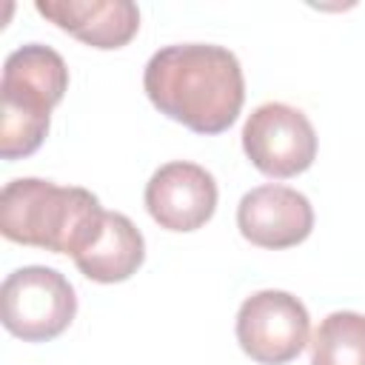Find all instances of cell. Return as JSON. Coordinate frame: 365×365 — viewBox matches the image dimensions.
I'll list each match as a JSON object with an SVG mask.
<instances>
[{"mask_svg": "<svg viewBox=\"0 0 365 365\" xmlns=\"http://www.w3.org/2000/svg\"><path fill=\"white\" fill-rule=\"evenodd\" d=\"M77 314L74 285L54 268L23 265L3 279L0 319L23 342H48L60 336Z\"/></svg>", "mask_w": 365, "mask_h": 365, "instance_id": "cell-4", "label": "cell"}, {"mask_svg": "<svg viewBox=\"0 0 365 365\" xmlns=\"http://www.w3.org/2000/svg\"><path fill=\"white\" fill-rule=\"evenodd\" d=\"M311 317L288 291H257L237 311V342L259 365H285L308 345Z\"/></svg>", "mask_w": 365, "mask_h": 365, "instance_id": "cell-6", "label": "cell"}, {"mask_svg": "<svg viewBox=\"0 0 365 365\" xmlns=\"http://www.w3.org/2000/svg\"><path fill=\"white\" fill-rule=\"evenodd\" d=\"M311 365H365V314H328L311 336Z\"/></svg>", "mask_w": 365, "mask_h": 365, "instance_id": "cell-11", "label": "cell"}, {"mask_svg": "<svg viewBox=\"0 0 365 365\" xmlns=\"http://www.w3.org/2000/svg\"><path fill=\"white\" fill-rule=\"evenodd\" d=\"M143 88L160 114L197 134L228 131L245 103L237 54L214 43L163 46L145 63Z\"/></svg>", "mask_w": 365, "mask_h": 365, "instance_id": "cell-1", "label": "cell"}, {"mask_svg": "<svg viewBox=\"0 0 365 365\" xmlns=\"http://www.w3.org/2000/svg\"><path fill=\"white\" fill-rule=\"evenodd\" d=\"M217 180L197 163L174 160L145 182V211L165 231H197L217 211Z\"/></svg>", "mask_w": 365, "mask_h": 365, "instance_id": "cell-7", "label": "cell"}, {"mask_svg": "<svg viewBox=\"0 0 365 365\" xmlns=\"http://www.w3.org/2000/svg\"><path fill=\"white\" fill-rule=\"evenodd\" d=\"M240 234L259 248L282 251L299 245L314 231V208L305 194L288 185H257L237 205Z\"/></svg>", "mask_w": 365, "mask_h": 365, "instance_id": "cell-8", "label": "cell"}, {"mask_svg": "<svg viewBox=\"0 0 365 365\" xmlns=\"http://www.w3.org/2000/svg\"><path fill=\"white\" fill-rule=\"evenodd\" d=\"M103 217L100 200L80 185L17 177L0 191V234L51 254H77Z\"/></svg>", "mask_w": 365, "mask_h": 365, "instance_id": "cell-2", "label": "cell"}, {"mask_svg": "<svg viewBox=\"0 0 365 365\" xmlns=\"http://www.w3.org/2000/svg\"><path fill=\"white\" fill-rule=\"evenodd\" d=\"M71 259L91 282H125L145 259V240L125 214L103 211L100 222Z\"/></svg>", "mask_w": 365, "mask_h": 365, "instance_id": "cell-10", "label": "cell"}, {"mask_svg": "<svg viewBox=\"0 0 365 365\" xmlns=\"http://www.w3.org/2000/svg\"><path fill=\"white\" fill-rule=\"evenodd\" d=\"M37 14L91 48H123L140 29V9L128 0H37Z\"/></svg>", "mask_w": 365, "mask_h": 365, "instance_id": "cell-9", "label": "cell"}, {"mask_svg": "<svg viewBox=\"0 0 365 365\" xmlns=\"http://www.w3.org/2000/svg\"><path fill=\"white\" fill-rule=\"evenodd\" d=\"M68 88L66 60L43 43L14 48L3 63L0 80V157L20 160L34 154L51 123V108Z\"/></svg>", "mask_w": 365, "mask_h": 365, "instance_id": "cell-3", "label": "cell"}, {"mask_svg": "<svg viewBox=\"0 0 365 365\" xmlns=\"http://www.w3.org/2000/svg\"><path fill=\"white\" fill-rule=\"evenodd\" d=\"M242 151L265 177L288 180L311 168L317 157V131L299 108L288 103H262L242 125Z\"/></svg>", "mask_w": 365, "mask_h": 365, "instance_id": "cell-5", "label": "cell"}]
</instances>
